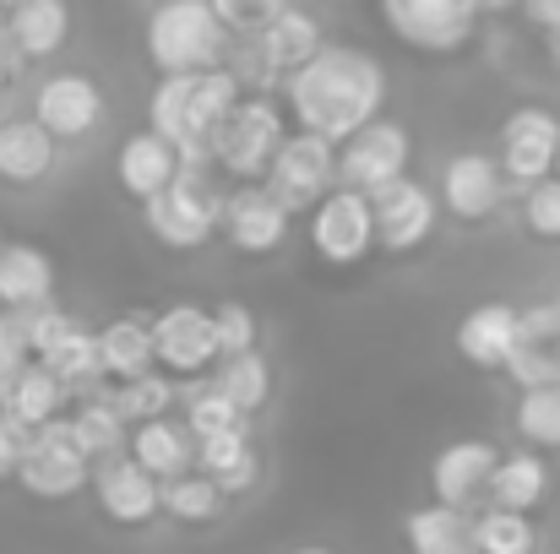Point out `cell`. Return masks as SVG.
<instances>
[{
	"label": "cell",
	"mask_w": 560,
	"mask_h": 554,
	"mask_svg": "<svg viewBox=\"0 0 560 554\" xmlns=\"http://www.w3.org/2000/svg\"><path fill=\"white\" fill-rule=\"evenodd\" d=\"M5 38L22 49V60H49L71 38V5L66 0H11L5 5Z\"/></svg>",
	"instance_id": "7402d4cb"
},
{
	"label": "cell",
	"mask_w": 560,
	"mask_h": 554,
	"mask_svg": "<svg viewBox=\"0 0 560 554\" xmlns=\"http://www.w3.org/2000/svg\"><path fill=\"white\" fill-rule=\"evenodd\" d=\"M55 153H60V142L33 115H0V180L5 185L49 180Z\"/></svg>",
	"instance_id": "44dd1931"
},
{
	"label": "cell",
	"mask_w": 560,
	"mask_h": 554,
	"mask_svg": "<svg viewBox=\"0 0 560 554\" xmlns=\"http://www.w3.org/2000/svg\"><path fill=\"white\" fill-rule=\"evenodd\" d=\"M512 0H381L386 27L424 55H457L474 44L479 22Z\"/></svg>",
	"instance_id": "5b68a950"
},
{
	"label": "cell",
	"mask_w": 560,
	"mask_h": 554,
	"mask_svg": "<svg viewBox=\"0 0 560 554\" xmlns=\"http://www.w3.org/2000/svg\"><path fill=\"white\" fill-rule=\"evenodd\" d=\"M0 38H5V5H0Z\"/></svg>",
	"instance_id": "c3c4849f"
},
{
	"label": "cell",
	"mask_w": 560,
	"mask_h": 554,
	"mask_svg": "<svg viewBox=\"0 0 560 554\" xmlns=\"http://www.w3.org/2000/svg\"><path fill=\"white\" fill-rule=\"evenodd\" d=\"M175 169H180V153H175V142H164L159 131H137V137H126L120 153H115V180H120L126 196H137V201H148L153 190H164V185L175 180Z\"/></svg>",
	"instance_id": "603a6c76"
},
{
	"label": "cell",
	"mask_w": 560,
	"mask_h": 554,
	"mask_svg": "<svg viewBox=\"0 0 560 554\" xmlns=\"http://www.w3.org/2000/svg\"><path fill=\"white\" fill-rule=\"evenodd\" d=\"M33 120L55 137V142H88L104 120V93L88 71H55L38 82L33 93Z\"/></svg>",
	"instance_id": "4fadbf2b"
},
{
	"label": "cell",
	"mask_w": 560,
	"mask_h": 554,
	"mask_svg": "<svg viewBox=\"0 0 560 554\" xmlns=\"http://www.w3.org/2000/svg\"><path fill=\"white\" fill-rule=\"evenodd\" d=\"M186 98H190V71H164L153 98H148V131L175 142V153H186Z\"/></svg>",
	"instance_id": "8d00e7d4"
},
{
	"label": "cell",
	"mask_w": 560,
	"mask_h": 554,
	"mask_svg": "<svg viewBox=\"0 0 560 554\" xmlns=\"http://www.w3.org/2000/svg\"><path fill=\"white\" fill-rule=\"evenodd\" d=\"M512 349H517V305L490 299L457 321V354L474 369H506Z\"/></svg>",
	"instance_id": "d6986e66"
},
{
	"label": "cell",
	"mask_w": 560,
	"mask_h": 554,
	"mask_svg": "<svg viewBox=\"0 0 560 554\" xmlns=\"http://www.w3.org/2000/svg\"><path fill=\"white\" fill-rule=\"evenodd\" d=\"M159 511H170L175 522H212L223 511V490L201 468H186V473L159 484Z\"/></svg>",
	"instance_id": "836d02e7"
},
{
	"label": "cell",
	"mask_w": 560,
	"mask_h": 554,
	"mask_svg": "<svg viewBox=\"0 0 560 554\" xmlns=\"http://www.w3.org/2000/svg\"><path fill=\"white\" fill-rule=\"evenodd\" d=\"M408 550L413 554H479L474 544V522L468 511H452V506H419L408 517Z\"/></svg>",
	"instance_id": "f1b7e54d"
},
{
	"label": "cell",
	"mask_w": 560,
	"mask_h": 554,
	"mask_svg": "<svg viewBox=\"0 0 560 554\" xmlns=\"http://www.w3.org/2000/svg\"><path fill=\"white\" fill-rule=\"evenodd\" d=\"M218 201H223V190L212 185V175L180 164L175 180L142 201V223L170 250H201L207 239H218Z\"/></svg>",
	"instance_id": "277c9868"
},
{
	"label": "cell",
	"mask_w": 560,
	"mask_h": 554,
	"mask_svg": "<svg viewBox=\"0 0 560 554\" xmlns=\"http://www.w3.org/2000/svg\"><path fill=\"white\" fill-rule=\"evenodd\" d=\"M88 468H93V462L82 457V446L71 440V424H66V413H60V419L27 429L11 479H16L27 495H38V500H66V495H77V490L88 484Z\"/></svg>",
	"instance_id": "52a82bcc"
},
{
	"label": "cell",
	"mask_w": 560,
	"mask_h": 554,
	"mask_svg": "<svg viewBox=\"0 0 560 554\" xmlns=\"http://www.w3.org/2000/svg\"><path fill=\"white\" fill-rule=\"evenodd\" d=\"M93 338H98V369H104V380H131V375L153 369L148 316H115V321L98 327Z\"/></svg>",
	"instance_id": "4316f807"
},
{
	"label": "cell",
	"mask_w": 560,
	"mask_h": 554,
	"mask_svg": "<svg viewBox=\"0 0 560 554\" xmlns=\"http://www.w3.org/2000/svg\"><path fill=\"white\" fill-rule=\"evenodd\" d=\"M153 332V365L164 375H207L218 365V343H212V310L201 305H164L159 316H148Z\"/></svg>",
	"instance_id": "7c38bea8"
},
{
	"label": "cell",
	"mask_w": 560,
	"mask_h": 554,
	"mask_svg": "<svg viewBox=\"0 0 560 554\" xmlns=\"http://www.w3.org/2000/svg\"><path fill=\"white\" fill-rule=\"evenodd\" d=\"M66 424H71V440L82 446V457H88V462H98V457H109V451H120V446H126V419L115 413L109 391H88Z\"/></svg>",
	"instance_id": "f546056e"
},
{
	"label": "cell",
	"mask_w": 560,
	"mask_h": 554,
	"mask_svg": "<svg viewBox=\"0 0 560 554\" xmlns=\"http://www.w3.org/2000/svg\"><path fill=\"white\" fill-rule=\"evenodd\" d=\"M506 190H512V185H506L501 164H495L490 153H457V158H446V169H441L435 201H441V212L457 217V223H490V217L501 212Z\"/></svg>",
	"instance_id": "9a60e30c"
},
{
	"label": "cell",
	"mask_w": 560,
	"mask_h": 554,
	"mask_svg": "<svg viewBox=\"0 0 560 554\" xmlns=\"http://www.w3.org/2000/svg\"><path fill=\"white\" fill-rule=\"evenodd\" d=\"M0 5H11V0H0Z\"/></svg>",
	"instance_id": "11a10c76"
},
{
	"label": "cell",
	"mask_w": 560,
	"mask_h": 554,
	"mask_svg": "<svg viewBox=\"0 0 560 554\" xmlns=\"http://www.w3.org/2000/svg\"><path fill=\"white\" fill-rule=\"evenodd\" d=\"M5 98H11V93H0V115H5Z\"/></svg>",
	"instance_id": "f907efd6"
},
{
	"label": "cell",
	"mask_w": 560,
	"mask_h": 554,
	"mask_svg": "<svg viewBox=\"0 0 560 554\" xmlns=\"http://www.w3.org/2000/svg\"><path fill=\"white\" fill-rule=\"evenodd\" d=\"M66 397H71V391H66L49 369L38 365V359H27V365L0 386V413H5L11 424H22V429H38V424L60 419Z\"/></svg>",
	"instance_id": "d4e9b609"
},
{
	"label": "cell",
	"mask_w": 560,
	"mask_h": 554,
	"mask_svg": "<svg viewBox=\"0 0 560 554\" xmlns=\"http://www.w3.org/2000/svg\"><path fill=\"white\" fill-rule=\"evenodd\" d=\"M212 386L250 419V413L267 408V397H272V369L261 359V349H245V354H229V359L212 365Z\"/></svg>",
	"instance_id": "1f68e13d"
},
{
	"label": "cell",
	"mask_w": 560,
	"mask_h": 554,
	"mask_svg": "<svg viewBox=\"0 0 560 554\" xmlns=\"http://www.w3.org/2000/svg\"><path fill=\"white\" fill-rule=\"evenodd\" d=\"M300 554H327V550H300Z\"/></svg>",
	"instance_id": "f5cc1de1"
},
{
	"label": "cell",
	"mask_w": 560,
	"mask_h": 554,
	"mask_svg": "<svg viewBox=\"0 0 560 554\" xmlns=\"http://www.w3.org/2000/svg\"><path fill=\"white\" fill-rule=\"evenodd\" d=\"M229 55V33L207 0H159L148 11V60L164 71H207Z\"/></svg>",
	"instance_id": "3957f363"
},
{
	"label": "cell",
	"mask_w": 560,
	"mask_h": 554,
	"mask_svg": "<svg viewBox=\"0 0 560 554\" xmlns=\"http://www.w3.org/2000/svg\"><path fill=\"white\" fill-rule=\"evenodd\" d=\"M311 250L327 267H360L375 250V223H371V196L332 185L316 207H311Z\"/></svg>",
	"instance_id": "ba28073f"
},
{
	"label": "cell",
	"mask_w": 560,
	"mask_h": 554,
	"mask_svg": "<svg viewBox=\"0 0 560 554\" xmlns=\"http://www.w3.org/2000/svg\"><path fill=\"white\" fill-rule=\"evenodd\" d=\"M109 402H115V413L126 419V429L131 424H142V419H159V413H170L175 402H180V386H175V375H164V369H142V375H131V380H115L109 386Z\"/></svg>",
	"instance_id": "d6a6232c"
},
{
	"label": "cell",
	"mask_w": 560,
	"mask_h": 554,
	"mask_svg": "<svg viewBox=\"0 0 560 554\" xmlns=\"http://www.w3.org/2000/svg\"><path fill=\"white\" fill-rule=\"evenodd\" d=\"M539 33H545V49H550V66H556V71H560V16H556V22H550V27H539Z\"/></svg>",
	"instance_id": "7dc6e473"
},
{
	"label": "cell",
	"mask_w": 560,
	"mask_h": 554,
	"mask_svg": "<svg viewBox=\"0 0 560 554\" xmlns=\"http://www.w3.org/2000/svg\"><path fill=\"white\" fill-rule=\"evenodd\" d=\"M218 234L240 256H272L289 239V212L272 201L261 180H234L218 201Z\"/></svg>",
	"instance_id": "8fae6325"
},
{
	"label": "cell",
	"mask_w": 560,
	"mask_h": 554,
	"mask_svg": "<svg viewBox=\"0 0 560 554\" xmlns=\"http://www.w3.org/2000/svg\"><path fill=\"white\" fill-rule=\"evenodd\" d=\"M38 365L49 369L66 391H77V397H88V391L104 386V369H98V338L82 332V327H71V332H66Z\"/></svg>",
	"instance_id": "4dcf8cb0"
},
{
	"label": "cell",
	"mask_w": 560,
	"mask_h": 554,
	"mask_svg": "<svg viewBox=\"0 0 560 554\" xmlns=\"http://www.w3.org/2000/svg\"><path fill=\"white\" fill-rule=\"evenodd\" d=\"M22 365H27V343H22V332H16V316L0 310V386H5Z\"/></svg>",
	"instance_id": "f6af8a7d"
},
{
	"label": "cell",
	"mask_w": 560,
	"mask_h": 554,
	"mask_svg": "<svg viewBox=\"0 0 560 554\" xmlns=\"http://www.w3.org/2000/svg\"><path fill=\"white\" fill-rule=\"evenodd\" d=\"M261 185L272 190V201H278L289 217H294V212H311V207L338 185V142H327V137L294 126V131L278 142V153H272Z\"/></svg>",
	"instance_id": "8992f818"
},
{
	"label": "cell",
	"mask_w": 560,
	"mask_h": 554,
	"mask_svg": "<svg viewBox=\"0 0 560 554\" xmlns=\"http://www.w3.org/2000/svg\"><path fill=\"white\" fill-rule=\"evenodd\" d=\"M126 457H131L137 468H148V473L164 484V479L196 468V440H190V429L180 419L159 413V419H142V424L126 429Z\"/></svg>",
	"instance_id": "ffe728a7"
},
{
	"label": "cell",
	"mask_w": 560,
	"mask_h": 554,
	"mask_svg": "<svg viewBox=\"0 0 560 554\" xmlns=\"http://www.w3.org/2000/svg\"><path fill=\"white\" fill-rule=\"evenodd\" d=\"M16 316V332H22V343H27V359H44L77 321L55 305V299H44V305H27V310H11Z\"/></svg>",
	"instance_id": "f35d334b"
},
{
	"label": "cell",
	"mask_w": 560,
	"mask_h": 554,
	"mask_svg": "<svg viewBox=\"0 0 560 554\" xmlns=\"http://www.w3.org/2000/svg\"><path fill=\"white\" fill-rule=\"evenodd\" d=\"M371 223H375V245L386 256H408V250H419L435 234L441 201H435L430 185H419L413 175H397L381 190H371Z\"/></svg>",
	"instance_id": "30bf717a"
},
{
	"label": "cell",
	"mask_w": 560,
	"mask_h": 554,
	"mask_svg": "<svg viewBox=\"0 0 560 554\" xmlns=\"http://www.w3.org/2000/svg\"><path fill=\"white\" fill-rule=\"evenodd\" d=\"M556 148H560V115L550 104H523L506 115L501 126V175L506 185H534L556 169Z\"/></svg>",
	"instance_id": "5bb4252c"
},
{
	"label": "cell",
	"mask_w": 560,
	"mask_h": 554,
	"mask_svg": "<svg viewBox=\"0 0 560 554\" xmlns=\"http://www.w3.org/2000/svg\"><path fill=\"white\" fill-rule=\"evenodd\" d=\"M468 522H474L479 554H534V544H539L528 511H506V506H490V500H485V511L468 517Z\"/></svg>",
	"instance_id": "e575fe53"
},
{
	"label": "cell",
	"mask_w": 560,
	"mask_h": 554,
	"mask_svg": "<svg viewBox=\"0 0 560 554\" xmlns=\"http://www.w3.org/2000/svg\"><path fill=\"white\" fill-rule=\"evenodd\" d=\"M495 462H501V451H495L490 440H457V446H446V451L435 457V468H430V490H435V500L452 506V511H474V506H485V490H490Z\"/></svg>",
	"instance_id": "ac0fdd59"
},
{
	"label": "cell",
	"mask_w": 560,
	"mask_h": 554,
	"mask_svg": "<svg viewBox=\"0 0 560 554\" xmlns=\"http://www.w3.org/2000/svg\"><path fill=\"white\" fill-rule=\"evenodd\" d=\"M556 338H560V310L550 299L517 310V343H556Z\"/></svg>",
	"instance_id": "ee69618b"
},
{
	"label": "cell",
	"mask_w": 560,
	"mask_h": 554,
	"mask_svg": "<svg viewBox=\"0 0 560 554\" xmlns=\"http://www.w3.org/2000/svg\"><path fill=\"white\" fill-rule=\"evenodd\" d=\"M278 98L300 131L343 142L386 109V71L354 44H322L305 66H294L278 82Z\"/></svg>",
	"instance_id": "6da1fadb"
},
{
	"label": "cell",
	"mask_w": 560,
	"mask_h": 554,
	"mask_svg": "<svg viewBox=\"0 0 560 554\" xmlns=\"http://www.w3.org/2000/svg\"><path fill=\"white\" fill-rule=\"evenodd\" d=\"M408 158H413V137L402 131V120L375 115L354 137L338 142V185L371 196V190H381L386 180L408 175Z\"/></svg>",
	"instance_id": "9c48e42d"
},
{
	"label": "cell",
	"mask_w": 560,
	"mask_h": 554,
	"mask_svg": "<svg viewBox=\"0 0 560 554\" xmlns=\"http://www.w3.org/2000/svg\"><path fill=\"white\" fill-rule=\"evenodd\" d=\"M22 440H27V429H22V424H11V419L0 413V479H11V473H16Z\"/></svg>",
	"instance_id": "bcb514c9"
},
{
	"label": "cell",
	"mask_w": 560,
	"mask_h": 554,
	"mask_svg": "<svg viewBox=\"0 0 560 554\" xmlns=\"http://www.w3.org/2000/svg\"><path fill=\"white\" fill-rule=\"evenodd\" d=\"M207 5H212V16L223 22L229 38H245V33H261L289 0H207Z\"/></svg>",
	"instance_id": "b9f144b4"
},
{
	"label": "cell",
	"mask_w": 560,
	"mask_h": 554,
	"mask_svg": "<svg viewBox=\"0 0 560 554\" xmlns=\"http://www.w3.org/2000/svg\"><path fill=\"white\" fill-rule=\"evenodd\" d=\"M523 228L539 245H560V175L523 185Z\"/></svg>",
	"instance_id": "ab89813d"
},
{
	"label": "cell",
	"mask_w": 560,
	"mask_h": 554,
	"mask_svg": "<svg viewBox=\"0 0 560 554\" xmlns=\"http://www.w3.org/2000/svg\"><path fill=\"white\" fill-rule=\"evenodd\" d=\"M55 299V261L49 250L16 239V245H0V310H27V305H44Z\"/></svg>",
	"instance_id": "cb8c5ba5"
},
{
	"label": "cell",
	"mask_w": 560,
	"mask_h": 554,
	"mask_svg": "<svg viewBox=\"0 0 560 554\" xmlns=\"http://www.w3.org/2000/svg\"><path fill=\"white\" fill-rule=\"evenodd\" d=\"M289 137V109L278 98V87H245L234 98V109L212 126L207 137V164L223 169L234 180H261L278 142Z\"/></svg>",
	"instance_id": "7a4b0ae2"
},
{
	"label": "cell",
	"mask_w": 560,
	"mask_h": 554,
	"mask_svg": "<svg viewBox=\"0 0 560 554\" xmlns=\"http://www.w3.org/2000/svg\"><path fill=\"white\" fill-rule=\"evenodd\" d=\"M550 305H556V310H560V283H556V294H550Z\"/></svg>",
	"instance_id": "681fc988"
},
{
	"label": "cell",
	"mask_w": 560,
	"mask_h": 554,
	"mask_svg": "<svg viewBox=\"0 0 560 554\" xmlns=\"http://www.w3.org/2000/svg\"><path fill=\"white\" fill-rule=\"evenodd\" d=\"M506 375L517 386H545V380H560V349L556 343H517L512 359H506Z\"/></svg>",
	"instance_id": "7bdbcfd3"
},
{
	"label": "cell",
	"mask_w": 560,
	"mask_h": 554,
	"mask_svg": "<svg viewBox=\"0 0 560 554\" xmlns=\"http://www.w3.org/2000/svg\"><path fill=\"white\" fill-rule=\"evenodd\" d=\"M550 175H560V148H556V169H550Z\"/></svg>",
	"instance_id": "816d5d0a"
},
{
	"label": "cell",
	"mask_w": 560,
	"mask_h": 554,
	"mask_svg": "<svg viewBox=\"0 0 560 554\" xmlns=\"http://www.w3.org/2000/svg\"><path fill=\"white\" fill-rule=\"evenodd\" d=\"M245 38H250V49H256V66H261L267 87H278L294 66H305V60L327 44L316 11H305V5H294V0H289L261 33H245Z\"/></svg>",
	"instance_id": "e0dca14e"
},
{
	"label": "cell",
	"mask_w": 560,
	"mask_h": 554,
	"mask_svg": "<svg viewBox=\"0 0 560 554\" xmlns=\"http://www.w3.org/2000/svg\"><path fill=\"white\" fill-rule=\"evenodd\" d=\"M0 245H5V234H0Z\"/></svg>",
	"instance_id": "db71d44e"
},
{
	"label": "cell",
	"mask_w": 560,
	"mask_h": 554,
	"mask_svg": "<svg viewBox=\"0 0 560 554\" xmlns=\"http://www.w3.org/2000/svg\"><path fill=\"white\" fill-rule=\"evenodd\" d=\"M256 338H261V327H256V310H250V305H240V299L212 305V343H218V359L256 349Z\"/></svg>",
	"instance_id": "60d3db41"
},
{
	"label": "cell",
	"mask_w": 560,
	"mask_h": 554,
	"mask_svg": "<svg viewBox=\"0 0 560 554\" xmlns=\"http://www.w3.org/2000/svg\"><path fill=\"white\" fill-rule=\"evenodd\" d=\"M88 484H93L104 517L120 522V528H142V522L159 517V479H153L148 468H137L131 457H120V451L98 457V462L88 468Z\"/></svg>",
	"instance_id": "2e32d148"
},
{
	"label": "cell",
	"mask_w": 560,
	"mask_h": 554,
	"mask_svg": "<svg viewBox=\"0 0 560 554\" xmlns=\"http://www.w3.org/2000/svg\"><path fill=\"white\" fill-rule=\"evenodd\" d=\"M517 435L539 451H556L560 446V380L545 386H523L517 397Z\"/></svg>",
	"instance_id": "d590c367"
},
{
	"label": "cell",
	"mask_w": 560,
	"mask_h": 554,
	"mask_svg": "<svg viewBox=\"0 0 560 554\" xmlns=\"http://www.w3.org/2000/svg\"><path fill=\"white\" fill-rule=\"evenodd\" d=\"M196 468L223 490V495H240L250 490L256 479V451H250V435L245 429H218V435H201L196 440Z\"/></svg>",
	"instance_id": "83f0119b"
},
{
	"label": "cell",
	"mask_w": 560,
	"mask_h": 554,
	"mask_svg": "<svg viewBox=\"0 0 560 554\" xmlns=\"http://www.w3.org/2000/svg\"><path fill=\"white\" fill-rule=\"evenodd\" d=\"M545 495H550V462L539 451L501 457L495 473H490V490H485V500L490 506H506V511H534Z\"/></svg>",
	"instance_id": "484cf974"
},
{
	"label": "cell",
	"mask_w": 560,
	"mask_h": 554,
	"mask_svg": "<svg viewBox=\"0 0 560 554\" xmlns=\"http://www.w3.org/2000/svg\"><path fill=\"white\" fill-rule=\"evenodd\" d=\"M556 349H560V338H556Z\"/></svg>",
	"instance_id": "9f6ffc18"
},
{
	"label": "cell",
	"mask_w": 560,
	"mask_h": 554,
	"mask_svg": "<svg viewBox=\"0 0 560 554\" xmlns=\"http://www.w3.org/2000/svg\"><path fill=\"white\" fill-rule=\"evenodd\" d=\"M180 424L190 429V440H201V435H218V429H245L250 419H245V413H240V408L207 380V386H196V391L186 397V419H180Z\"/></svg>",
	"instance_id": "74e56055"
}]
</instances>
